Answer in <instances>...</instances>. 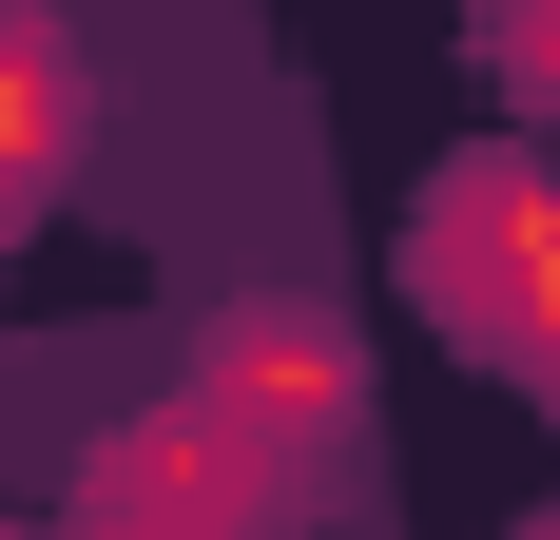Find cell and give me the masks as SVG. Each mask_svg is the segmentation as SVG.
<instances>
[{
    "mask_svg": "<svg viewBox=\"0 0 560 540\" xmlns=\"http://www.w3.org/2000/svg\"><path fill=\"white\" fill-rule=\"evenodd\" d=\"M252 521H271L252 425H116L78 483V540H252Z\"/></svg>",
    "mask_w": 560,
    "mask_h": 540,
    "instance_id": "obj_1",
    "label": "cell"
},
{
    "mask_svg": "<svg viewBox=\"0 0 560 540\" xmlns=\"http://www.w3.org/2000/svg\"><path fill=\"white\" fill-rule=\"evenodd\" d=\"M213 425H252V444H329V425H348V328L290 309V290H232V309H213Z\"/></svg>",
    "mask_w": 560,
    "mask_h": 540,
    "instance_id": "obj_2",
    "label": "cell"
},
{
    "mask_svg": "<svg viewBox=\"0 0 560 540\" xmlns=\"http://www.w3.org/2000/svg\"><path fill=\"white\" fill-rule=\"evenodd\" d=\"M78 116H97V78H78V39H58L39 0H0V213L39 193L58 155H78Z\"/></svg>",
    "mask_w": 560,
    "mask_h": 540,
    "instance_id": "obj_3",
    "label": "cell"
},
{
    "mask_svg": "<svg viewBox=\"0 0 560 540\" xmlns=\"http://www.w3.org/2000/svg\"><path fill=\"white\" fill-rule=\"evenodd\" d=\"M483 58H503L522 97H560V0H503V20H483Z\"/></svg>",
    "mask_w": 560,
    "mask_h": 540,
    "instance_id": "obj_4",
    "label": "cell"
}]
</instances>
